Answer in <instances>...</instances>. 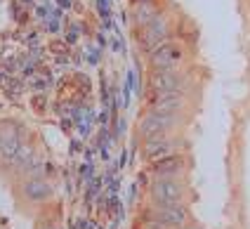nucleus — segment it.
I'll return each mask as SVG.
<instances>
[{
	"instance_id": "1",
	"label": "nucleus",
	"mask_w": 250,
	"mask_h": 229,
	"mask_svg": "<svg viewBox=\"0 0 250 229\" xmlns=\"http://www.w3.org/2000/svg\"><path fill=\"white\" fill-rule=\"evenodd\" d=\"M184 59V50H182L180 43H172V41H166L158 47H153L151 55V64L153 69H175Z\"/></svg>"
},
{
	"instance_id": "2",
	"label": "nucleus",
	"mask_w": 250,
	"mask_h": 229,
	"mask_svg": "<svg viewBox=\"0 0 250 229\" xmlns=\"http://www.w3.org/2000/svg\"><path fill=\"white\" fill-rule=\"evenodd\" d=\"M166 36H167V21L166 17H156L151 24L146 26H139V38H142V45L146 47H158L161 43H166Z\"/></svg>"
},
{
	"instance_id": "3",
	"label": "nucleus",
	"mask_w": 250,
	"mask_h": 229,
	"mask_svg": "<svg viewBox=\"0 0 250 229\" xmlns=\"http://www.w3.org/2000/svg\"><path fill=\"white\" fill-rule=\"evenodd\" d=\"M182 106V95L177 90H170V92H156V100L151 104L153 114H163V116H172L177 109Z\"/></svg>"
},
{
	"instance_id": "4",
	"label": "nucleus",
	"mask_w": 250,
	"mask_h": 229,
	"mask_svg": "<svg viewBox=\"0 0 250 229\" xmlns=\"http://www.w3.org/2000/svg\"><path fill=\"white\" fill-rule=\"evenodd\" d=\"M151 90L153 92H170V90H177L180 85V76L175 73V69H156L151 73Z\"/></svg>"
},
{
	"instance_id": "5",
	"label": "nucleus",
	"mask_w": 250,
	"mask_h": 229,
	"mask_svg": "<svg viewBox=\"0 0 250 229\" xmlns=\"http://www.w3.org/2000/svg\"><path fill=\"white\" fill-rule=\"evenodd\" d=\"M167 128V116L163 114H146L139 121V132L146 135V137H156L158 132H163Z\"/></svg>"
},
{
	"instance_id": "6",
	"label": "nucleus",
	"mask_w": 250,
	"mask_h": 229,
	"mask_svg": "<svg viewBox=\"0 0 250 229\" xmlns=\"http://www.w3.org/2000/svg\"><path fill=\"white\" fill-rule=\"evenodd\" d=\"M153 196L161 201L163 206H167V203H175V201L180 199V187L175 185V182H167V180H163V182H156V185H153Z\"/></svg>"
},
{
	"instance_id": "7",
	"label": "nucleus",
	"mask_w": 250,
	"mask_h": 229,
	"mask_svg": "<svg viewBox=\"0 0 250 229\" xmlns=\"http://www.w3.org/2000/svg\"><path fill=\"white\" fill-rule=\"evenodd\" d=\"M158 15H161V12H158V7L153 5V0H142V2H137V7H135V21H137L139 26L151 24Z\"/></svg>"
},
{
	"instance_id": "8",
	"label": "nucleus",
	"mask_w": 250,
	"mask_h": 229,
	"mask_svg": "<svg viewBox=\"0 0 250 229\" xmlns=\"http://www.w3.org/2000/svg\"><path fill=\"white\" fill-rule=\"evenodd\" d=\"M182 168V163H180V158H175V156H166L163 161H158L156 163V172L158 175H172V172H177Z\"/></svg>"
},
{
	"instance_id": "9",
	"label": "nucleus",
	"mask_w": 250,
	"mask_h": 229,
	"mask_svg": "<svg viewBox=\"0 0 250 229\" xmlns=\"http://www.w3.org/2000/svg\"><path fill=\"white\" fill-rule=\"evenodd\" d=\"M146 154L149 156H167V142L166 140H156V137H149L146 142Z\"/></svg>"
},
{
	"instance_id": "10",
	"label": "nucleus",
	"mask_w": 250,
	"mask_h": 229,
	"mask_svg": "<svg viewBox=\"0 0 250 229\" xmlns=\"http://www.w3.org/2000/svg\"><path fill=\"white\" fill-rule=\"evenodd\" d=\"M137 2H142V0H137Z\"/></svg>"
}]
</instances>
